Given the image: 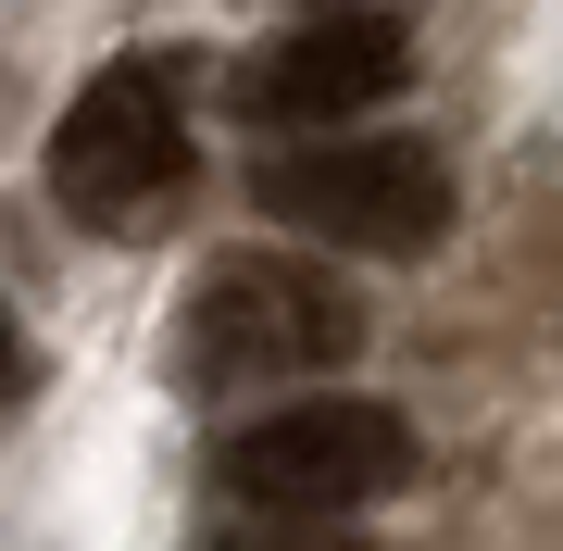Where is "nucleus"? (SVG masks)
I'll return each mask as SVG.
<instances>
[{
  "mask_svg": "<svg viewBox=\"0 0 563 551\" xmlns=\"http://www.w3.org/2000/svg\"><path fill=\"white\" fill-rule=\"evenodd\" d=\"M363 351V313L339 276L288 264V251H239V264L188 276L176 301V388H263V376H325Z\"/></svg>",
  "mask_w": 563,
  "mask_h": 551,
  "instance_id": "f257e3e1",
  "label": "nucleus"
},
{
  "mask_svg": "<svg viewBox=\"0 0 563 551\" xmlns=\"http://www.w3.org/2000/svg\"><path fill=\"white\" fill-rule=\"evenodd\" d=\"M251 201L276 225H301L313 251H401L413 264V251L451 239V164L426 139H388V125H363V139L313 125L301 151H263Z\"/></svg>",
  "mask_w": 563,
  "mask_h": 551,
  "instance_id": "f03ea898",
  "label": "nucleus"
},
{
  "mask_svg": "<svg viewBox=\"0 0 563 551\" xmlns=\"http://www.w3.org/2000/svg\"><path fill=\"white\" fill-rule=\"evenodd\" d=\"M213 476H225V502H251V514H363V502L413 489V427L388 401L313 388V401H288V414H251V427L213 451Z\"/></svg>",
  "mask_w": 563,
  "mask_h": 551,
  "instance_id": "7ed1b4c3",
  "label": "nucleus"
},
{
  "mask_svg": "<svg viewBox=\"0 0 563 551\" xmlns=\"http://www.w3.org/2000/svg\"><path fill=\"white\" fill-rule=\"evenodd\" d=\"M176 176H188L176 63H163V51L101 63V76L63 101V125H51V201L76 213V225H125V213H151Z\"/></svg>",
  "mask_w": 563,
  "mask_h": 551,
  "instance_id": "20e7f679",
  "label": "nucleus"
},
{
  "mask_svg": "<svg viewBox=\"0 0 563 551\" xmlns=\"http://www.w3.org/2000/svg\"><path fill=\"white\" fill-rule=\"evenodd\" d=\"M413 76V38L388 13H363V0H325L313 25H276L251 63H239V113L276 125V139H313V125H351L376 101H401Z\"/></svg>",
  "mask_w": 563,
  "mask_h": 551,
  "instance_id": "39448f33",
  "label": "nucleus"
},
{
  "mask_svg": "<svg viewBox=\"0 0 563 551\" xmlns=\"http://www.w3.org/2000/svg\"><path fill=\"white\" fill-rule=\"evenodd\" d=\"M213 551H363V539H339V514H276V527H251V539H213Z\"/></svg>",
  "mask_w": 563,
  "mask_h": 551,
  "instance_id": "423d86ee",
  "label": "nucleus"
},
{
  "mask_svg": "<svg viewBox=\"0 0 563 551\" xmlns=\"http://www.w3.org/2000/svg\"><path fill=\"white\" fill-rule=\"evenodd\" d=\"M13 376H25V327L0 313V401H13Z\"/></svg>",
  "mask_w": 563,
  "mask_h": 551,
  "instance_id": "0eeeda50",
  "label": "nucleus"
},
{
  "mask_svg": "<svg viewBox=\"0 0 563 551\" xmlns=\"http://www.w3.org/2000/svg\"><path fill=\"white\" fill-rule=\"evenodd\" d=\"M313 13H325V0H313Z\"/></svg>",
  "mask_w": 563,
  "mask_h": 551,
  "instance_id": "6e6552de",
  "label": "nucleus"
}]
</instances>
